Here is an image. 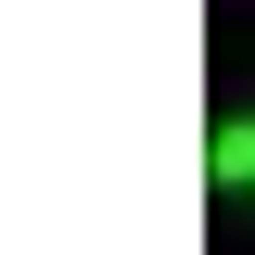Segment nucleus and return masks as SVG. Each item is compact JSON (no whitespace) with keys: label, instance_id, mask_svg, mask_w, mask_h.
I'll return each instance as SVG.
<instances>
[{"label":"nucleus","instance_id":"nucleus-1","mask_svg":"<svg viewBox=\"0 0 255 255\" xmlns=\"http://www.w3.org/2000/svg\"><path fill=\"white\" fill-rule=\"evenodd\" d=\"M204 166H217V191H255V115H230V128H217V153H204Z\"/></svg>","mask_w":255,"mask_h":255}]
</instances>
